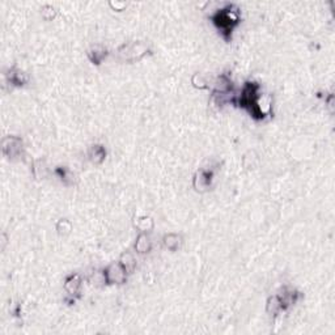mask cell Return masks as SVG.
Masks as SVG:
<instances>
[{
    "instance_id": "obj_7",
    "label": "cell",
    "mask_w": 335,
    "mask_h": 335,
    "mask_svg": "<svg viewBox=\"0 0 335 335\" xmlns=\"http://www.w3.org/2000/svg\"><path fill=\"white\" fill-rule=\"evenodd\" d=\"M3 152L9 157H16L21 152V139L8 136L3 140Z\"/></svg>"
},
{
    "instance_id": "obj_6",
    "label": "cell",
    "mask_w": 335,
    "mask_h": 335,
    "mask_svg": "<svg viewBox=\"0 0 335 335\" xmlns=\"http://www.w3.org/2000/svg\"><path fill=\"white\" fill-rule=\"evenodd\" d=\"M212 177H214V172L212 170L207 169H201L198 170L197 174L194 176V187L197 190H206L211 186V182H212Z\"/></svg>"
},
{
    "instance_id": "obj_10",
    "label": "cell",
    "mask_w": 335,
    "mask_h": 335,
    "mask_svg": "<svg viewBox=\"0 0 335 335\" xmlns=\"http://www.w3.org/2000/svg\"><path fill=\"white\" fill-rule=\"evenodd\" d=\"M135 249H136V252L138 253H142V254H144V253H148L149 250H151V241H149V239L147 237V235H139L138 240H136V242H135Z\"/></svg>"
},
{
    "instance_id": "obj_5",
    "label": "cell",
    "mask_w": 335,
    "mask_h": 335,
    "mask_svg": "<svg viewBox=\"0 0 335 335\" xmlns=\"http://www.w3.org/2000/svg\"><path fill=\"white\" fill-rule=\"evenodd\" d=\"M278 300V304L280 307V311H287L288 308L292 307V305L299 300L300 294L295 290H291V288H284L283 292L279 295H275Z\"/></svg>"
},
{
    "instance_id": "obj_4",
    "label": "cell",
    "mask_w": 335,
    "mask_h": 335,
    "mask_svg": "<svg viewBox=\"0 0 335 335\" xmlns=\"http://www.w3.org/2000/svg\"><path fill=\"white\" fill-rule=\"evenodd\" d=\"M127 270L123 267L121 262L113 263L105 269L104 278L107 284H122L127 279Z\"/></svg>"
},
{
    "instance_id": "obj_2",
    "label": "cell",
    "mask_w": 335,
    "mask_h": 335,
    "mask_svg": "<svg viewBox=\"0 0 335 335\" xmlns=\"http://www.w3.org/2000/svg\"><path fill=\"white\" fill-rule=\"evenodd\" d=\"M259 86L258 83L256 81H246L244 88H242L241 96L239 97V105L244 109L249 111L254 119H263L266 117V113L261 109L258 105L259 101Z\"/></svg>"
},
{
    "instance_id": "obj_1",
    "label": "cell",
    "mask_w": 335,
    "mask_h": 335,
    "mask_svg": "<svg viewBox=\"0 0 335 335\" xmlns=\"http://www.w3.org/2000/svg\"><path fill=\"white\" fill-rule=\"evenodd\" d=\"M211 20L215 26L219 29L225 41H231L233 29L240 24L239 8L236 7L235 4H228L224 8L216 10L211 16Z\"/></svg>"
},
{
    "instance_id": "obj_11",
    "label": "cell",
    "mask_w": 335,
    "mask_h": 335,
    "mask_svg": "<svg viewBox=\"0 0 335 335\" xmlns=\"http://www.w3.org/2000/svg\"><path fill=\"white\" fill-rule=\"evenodd\" d=\"M8 80H9V83H12L13 85H24L26 83V76H25V73H22L18 69L13 68L10 69L9 73H8Z\"/></svg>"
},
{
    "instance_id": "obj_13",
    "label": "cell",
    "mask_w": 335,
    "mask_h": 335,
    "mask_svg": "<svg viewBox=\"0 0 335 335\" xmlns=\"http://www.w3.org/2000/svg\"><path fill=\"white\" fill-rule=\"evenodd\" d=\"M180 244H181V237L178 235L170 233V235H166L165 237H164V245H165L166 249L172 250V252L178 249V248H180Z\"/></svg>"
},
{
    "instance_id": "obj_3",
    "label": "cell",
    "mask_w": 335,
    "mask_h": 335,
    "mask_svg": "<svg viewBox=\"0 0 335 335\" xmlns=\"http://www.w3.org/2000/svg\"><path fill=\"white\" fill-rule=\"evenodd\" d=\"M148 47L143 42H131L119 47V55L126 62H135L147 54Z\"/></svg>"
},
{
    "instance_id": "obj_15",
    "label": "cell",
    "mask_w": 335,
    "mask_h": 335,
    "mask_svg": "<svg viewBox=\"0 0 335 335\" xmlns=\"http://www.w3.org/2000/svg\"><path fill=\"white\" fill-rule=\"evenodd\" d=\"M56 174H59V177L62 178V181H64L66 183H68L67 182V180L71 178V173L68 172L67 168H58V169H56Z\"/></svg>"
},
{
    "instance_id": "obj_8",
    "label": "cell",
    "mask_w": 335,
    "mask_h": 335,
    "mask_svg": "<svg viewBox=\"0 0 335 335\" xmlns=\"http://www.w3.org/2000/svg\"><path fill=\"white\" fill-rule=\"evenodd\" d=\"M80 288H81V278L77 274H72L64 282V290L68 294V296L75 297L80 294Z\"/></svg>"
},
{
    "instance_id": "obj_9",
    "label": "cell",
    "mask_w": 335,
    "mask_h": 335,
    "mask_svg": "<svg viewBox=\"0 0 335 335\" xmlns=\"http://www.w3.org/2000/svg\"><path fill=\"white\" fill-rule=\"evenodd\" d=\"M88 155H89V159L92 163L101 164L105 160L106 151H105V148L101 144H93V145H90Z\"/></svg>"
},
{
    "instance_id": "obj_14",
    "label": "cell",
    "mask_w": 335,
    "mask_h": 335,
    "mask_svg": "<svg viewBox=\"0 0 335 335\" xmlns=\"http://www.w3.org/2000/svg\"><path fill=\"white\" fill-rule=\"evenodd\" d=\"M119 262L123 265V267H125L126 270H127V273H132L135 269V266H136V262H135L134 257L131 256V254H128V253H126V254H123L121 258V261Z\"/></svg>"
},
{
    "instance_id": "obj_12",
    "label": "cell",
    "mask_w": 335,
    "mask_h": 335,
    "mask_svg": "<svg viewBox=\"0 0 335 335\" xmlns=\"http://www.w3.org/2000/svg\"><path fill=\"white\" fill-rule=\"evenodd\" d=\"M88 55H89L90 62L93 63V64H100V63L106 58L107 51L106 48L104 47H94L92 51H89Z\"/></svg>"
}]
</instances>
